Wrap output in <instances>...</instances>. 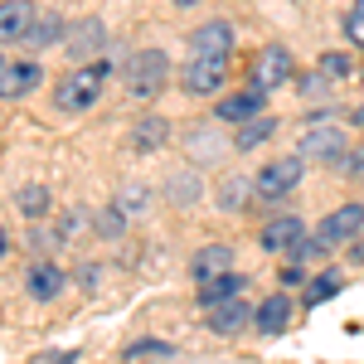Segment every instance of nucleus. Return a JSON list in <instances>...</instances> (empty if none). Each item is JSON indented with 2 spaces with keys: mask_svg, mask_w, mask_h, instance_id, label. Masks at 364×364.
Segmentation results:
<instances>
[{
  "mask_svg": "<svg viewBox=\"0 0 364 364\" xmlns=\"http://www.w3.org/2000/svg\"><path fill=\"white\" fill-rule=\"evenodd\" d=\"M112 78V58H97V63H83V68H73V73H63V83H58L54 102L63 112H87L97 97H102V87Z\"/></svg>",
  "mask_w": 364,
  "mask_h": 364,
  "instance_id": "1",
  "label": "nucleus"
},
{
  "mask_svg": "<svg viewBox=\"0 0 364 364\" xmlns=\"http://www.w3.org/2000/svg\"><path fill=\"white\" fill-rule=\"evenodd\" d=\"M166 78H170V58L161 54V49H146V54H136L127 63V92H132L136 102L156 97V92L166 87Z\"/></svg>",
  "mask_w": 364,
  "mask_h": 364,
  "instance_id": "2",
  "label": "nucleus"
},
{
  "mask_svg": "<svg viewBox=\"0 0 364 364\" xmlns=\"http://www.w3.org/2000/svg\"><path fill=\"white\" fill-rule=\"evenodd\" d=\"M63 49H68V58H73L78 68H83V63H97V54H107V25H102L97 15H83L78 25H68Z\"/></svg>",
  "mask_w": 364,
  "mask_h": 364,
  "instance_id": "3",
  "label": "nucleus"
},
{
  "mask_svg": "<svg viewBox=\"0 0 364 364\" xmlns=\"http://www.w3.org/2000/svg\"><path fill=\"white\" fill-rule=\"evenodd\" d=\"M301 175H306V161H301V156H282V161H272V166L257 170L252 190H257L262 199H277V195H287V190H296Z\"/></svg>",
  "mask_w": 364,
  "mask_h": 364,
  "instance_id": "4",
  "label": "nucleus"
},
{
  "mask_svg": "<svg viewBox=\"0 0 364 364\" xmlns=\"http://www.w3.org/2000/svg\"><path fill=\"white\" fill-rule=\"evenodd\" d=\"M360 228H364V204H340L336 214H326V224L316 228V243H321V248H340V243H350Z\"/></svg>",
  "mask_w": 364,
  "mask_h": 364,
  "instance_id": "5",
  "label": "nucleus"
},
{
  "mask_svg": "<svg viewBox=\"0 0 364 364\" xmlns=\"http://www.w3.org/2000/svg\"><path fill=\"white\" fill-rule=\"evenodd\" d=\"M296 156L301 161H336L340 166V156H345V132L340 127H311L306 136H301V146H296Z\"/></svg>",
  "mask_w": 364,
  "mask_h": 364,
  "instance_id": "6",
  "label": "nucleus"
},
{
  "mask_svg": "<svg viewBox=\"0 0 364 364\" xmlns=\"http://www.w3.org/2000/svg\"><path fill=\"white\" fill-rule=\"evenodd\" d=\"M287 78H291V54H287L282 44H272V49H262V54L252 58V87L272 92V87H282Z\"/></svg>",
  "mask_w": 364,
  "mask_h": 364,
  "instance_id": "7",
  "label": "nucleus"
},
{
  "mask_svg": "<svg viewBox=\"0 0 364 364\" xmlns=\"http://www.w3.org/2000/svg\"><path fill=\"white\" fill-rule=\"evenodd\" d=\"M39 83H44V68H39L34 58H15V63H5V73H0V97H5V102L29 97Z\"/></svg>",
  "mask_w": 364,
  "mask_h": 364,
  "instance_id": "8",
  "label": "nucleus"
},
{
  "mask_svg": "<svg viewBox=\"0 0 364 364\" xmlns=\"http://www.w3.org/2000/svg\"><path fill=\"white\" fill-rule=\"evenodd\" d=\"M228 49H233V25H224V20H209L190 34V54L195 58H228Z\"/></svg>",
  "mask_w": 364,
  "mask_h": 364,
  "instance_id": "9",
  "label": "nucleus"
},
{
  "mask_svg": "<svg viewBox=\"0 0 364 364\" xmlns=\"http://www.w3.org/2000/svg\"><path fill=\"white\" fill-rule=\"evenodd\" d=\"M224 78H228V58H190V68H185V87H190L195 97L219 92Z\"/></svg>",
  "mask_w": 364,
  "mask_h": 364,
  "instance_id": "10",
  "label": "nucleus"
},
{
  "mask_svg": "<svg viewBox=\"0 0 364 364\" xmlns=\"http://www.w3.org/2000/svg\"><path fill=\"white\" fill-rule=\"evenodd\" d=\"M34 20H39V10H34L29 0H0V44L25 39Z\"/></svg>",
  "mask_w": 364,
  "mask_h": 364,
  "instance_id": "11",
  "label": "nucleus"
},
{
  "mask_svg": "<svg viewBox=\"0 0 364 364\" xmlns=\"http://www.w3.org/2000/svg\"><path fill=\"white\" fill-rule=\"evenodd\" d=\"M190 272H195L199 287L214 282V277H224V272H233V248H224V243H204V248L190 257Z\"/></svg>",
  "mask_w": 364,
  "mask_h": 364,
  "instance_id": "12",
  "label": "nucleus"
},
{
  "mask_svg": "<svg viewBox=\"0 0 364 364\" xmlns=\"http://www.w3.org/2000/svg\"><path fill=\"white\" fill-rule=\"evenodd\" d=\"M301 238H306L301 219L296 214H282V219H272V224L262 228V252H291Z\"/></svg>",
  "mask_w": 364,
  "mask_h": 364,
  "instance_id": "13",
  "label": "nucleus"
},
{
  "mask_svg": "<svg viewBox=\"0 0 364 364\" xmlns=\"http://www.w3.org/2000/svg\"><path fill=\"white\" fill-rule=\"evenodd\" d=\"M63 287H68V277L58 272L54 262H34V267L25 272V291L34 296V301H54Z\"/></svg>",
  "mask_w": 364,
  "mask_h": 364,
  "instance_id": "14",
  "label": "nucleus"
},
{
  "mask_svg": "<svg viewBox=\"0 0 364 364\" xmlns=\"http://www.w3.org/2000/svg\"><path fill=\"white\" fill-rule=\"evenodd\" d=\"M63 34H68V25L58 20L54 10H39V20H34V25H29V34H25V49H29V54H44L49 44H58V39H63Z\"/></svg>",
  "mask_w": 364,
  "mask_h": 364,
  "instance_id": "15",
  "label": "nucleus"
},
{
  "mask_svg": "<svg viewBox=\"0 0 364 364\" xmlns=\"http://www.w3.org/2000/svg\"><path fill=\"white\" fill-rule=\"evenodd\" d=\"M262 102H267V92L262 87H248V92H233L219 102V122H252V117L262 112Z\"/></svg>",
  "mask_w": 364,
  "mask_h": 364,
  "instance_id": "16",
  "label": "nucleus"
},
{
  "mask_svg": "<svg viewBox=\"0 0 364 364\" xmlns=\"http://www.w3.org/2000/svg\"><path fill=\"white\" fill-rule=\"evenodd\" d=\"M248 321H252V311L243 306L238 296H233V301H224V306H214V311H209V331H214V336H238V331H243Z\"/></svg>",
  "mask_w": 364,
  "mask_h": 364,
  "instance_id": "17",
  "label": "nucleus"
},
{
  "mask_svg": "<svg viewBox=\"0 0 364 364\" xmlns=\"http://www.w3.org/2000/svg\"><path fill=\"white\" fill-rule=\"evenodd\" d=\"M243 287H248V282L238 277V272H224V277H214V282H204V287H199V306H209V311L224 306V301H233Z\"/></svg>",
  "mask_w": 364,
  "mask_h": 364,
  "instance_id": "18",
  "label": "nucleus"
},
{
  "mask_svg": "<svg viewBox=\"0 0 364 364\" xmlns=\"http://www.w3.org/2000/svg\"><path fill=\"white\" fill-rule=\"evenodd\" d=\"M252 321H257L262 336H277V331H287V321H291V301L287 296H267L262 306L252 311Z\"/></svg>",
  "mask_w": 364,
  "mask_h": 364,
  "instance_id": "19",
  "label": "nucleus"
},
{
  "mask_svg": "<svg viewBox=\"0 0 364 364\" xmlns=\"http://www.w3.org/2000/svg\"><path fill=\"white\" fill-rule=\"evenodd\" d=\"M166 136H170V122H166V117H146V122L132 127V146H136V151H161Z\"/></svg>",
  "mask_w": 364,
  "mask_h": 364,
  "instance_id": "20",
  "label": "nucleus"
},
{
  "mask_svg": "<svg viewBox=\"0 0 364 364\" xmlns=\"http://www.w3.org/2000/svg\"><path fill=\"white\" fill-rule=\"evenodd\" d=\"M272 132H277V117H267V112H262V117H252V122H243V132L233 136V146H238V151H252L257 141H267Z\"/></svg>",
  "mask_w": 364,
  "mask_h": 364,
  "instance_id": "21",
  "label": "nucleus"
},
{
  "mask_svg": "<svg viewBox=\"0 0 364 364\" xmlns=\"http://www.w3.org/2000/svg\"><path fill=\"white\" fill-rule=\"evenodd\" d=\"M15 204H20L25 219H44V214H49V190H44V185H25V190L15 195Z\"/></svg>",
  "mask_w": 364,
  "mask_h": 364,
  "instance_id": "22",
  "label": "nucleus"
},
{
  "mask_svg": "<svg viewBox=\"0 0 364 364\" xmlns=\"http://www.w3.org/2000/svg\"><path fill=\"white\" fill-rule=\"evenodd\" d=\"M340 287H345V282H340V272H321V277L311 282V291H306V306H321V301H331Z\"/></svg>",
  "mask_w": 364,
  "mask_h": 364,
  "instance_id": "23",
  "label": "nucleus"
},
{
  "mask_svg": "<svg viewBox=\"0 0 364 364\" xmlns=\"http://www.w3.org/2000/svg\"><path fill=\"white\" fill-rule=\"evenodd\" d=\"M345 39H350L355 49H364V0H355L350 15H345Z\"/></svg>",
  "mask_w": 364,
  "mask_h": 364,
  "instance_id": "24",
  "label": "nucleus"
},
{
  "mask_svg": "<svg viewBox=\"0 0 364 364\" xmlns=\"http://www.w3.org/2000/svg\"><path fill=\"white\" fill-rule=\"evenodd\" d=\"M122 224H127V214H122V209H102V214H97V233H102V238H117V233H122Z\"/></svg>",
  "mask_w": 364,
  "mask_h": 364,
  "instance_id": "25",
  "label": "nucleus"
},
{
  "mask_svg": "<svg viewBox=\"0 0 364 364\" xmlns=\"http://www.w3.org/2000/svg\"><path fill=\"white\" fill-rule=\"evenodd\" d=\"M151 355H175V350L161 345V340H136V345L127 350V360H151Z\"/></svg>",
  "mask_w": 364,
  "mask_h": 364,
  "instance_id": "26",
  "label": "nucleus"
},
{
  "mask_svg": "<svg viewBox=\"0 0 364 364\" xmlns=\"http://www.w3.org/2000/svg\"><path fill=\"white\" fill-rule=\"evenodd\" d=\"M350 73V58L345 54H326L321 58V78H345Z\"/></svg>",
  "mask_w": 364,
  "mask_h": 364,
  "instance_id": "27",
  "label": "nucleus"
},
{
  "mask_svg": "<svg viewBox=\"0 0 364 364\" xmlns=\"http://www.w3.org/2000/svg\"><path fill=\"white\" fill-rule=\"evenodd\" d=\"M34 364H78V350H44L34 355Z\"/></svg>",
  "mask_w": 364,
  "mask_h": 364,
  "instance_id": "28",
  "label": "nucleus"
},
{
  "mask_svg": "<svg viewBox=\"0 0 364 364\" xmlns=\"http://www.w3.org/2000/svg\"><path fill=\"white\" fill-rule=\"evenodd\" d=\"M243 195H248V185H243V180H233V185H228L224 195H219V204H228V209H238V204H243Z\"/></svg>",
  "mask_w": 364,
  "mask_h": 364,
  "instance_id": "29",
  "label": "nucleus"
},
{
  "mask_svg": "<svg viewBox=\"0 0 364 364\" xmlns=\"http://www.w3.org/2000/svg\"><path fill=\"white\" fill-rule=\"evenodd\" d=\"M141 204H146V195H141V190H127L117 209H122V214H141Z\"/></svg>",
  "mask_w": 364,
  "mask_h": 364,
  "instance_id": "30",
  "label": "nucleus"
},
{
  "mask_svg": "<svg viewBox=\"0 0 364 364\" xmlns=\"http://www.w3.org/2000/svg\"><path fill=\"white\" fill-rule=\"evenodd\" d=\"M340 170L360 180V175H364V151H355V156H340Z\"/></svg>",
  "mask_w": 364,
  "mask_h": 364,
  "instance_id": "31",
  "label": "nucleus"
},
{
  "mask_svg": "<svg viewBox=\"0 0 364 364\" xmlns=\"http://www.w3.org/2000/svg\"><path fill=\"white\" fill-rule=\"evenodd\" d=\"M301 97H326V83H321V78H306V92H301Z\"/></svg>",
  "mask_w": 364,
  "mask_h": 364,
  "instance_id": "32",
  "label": "nucleus"
},
{
  "mask_svg": "<svg viewBox=\"0 0 364 364\" xmlns=\"http://www.w3.org/2000/svg\"><path fill=\"white\" fill-rule=\"evenodd\" d=\"M5 252H10V233H5V224H0V262H5Z\"/></svg>",
  "mask_w": 364,
  "mask_h": 364,
  "instance_id": "33",
  "label": "nucleus"
},
{
  "mask_svg": "<svg viewBox=\"0 0 364 364\" xmlns=\"http://www.w3.org/2000/svg\"><path fill=\"white\" fill-rule=\"evenodd\" d=\"M5 63H10V58H5V54H0V73H5Z\"/></svg>",
  "mask_w": 364,
  "mask_h": 364,
  "instance_id": "34",
  "label": "nucleus"
},
{
  "mask_svg": "<svg viewBox=\"0 0 364 364\" xmlns=\"http://www.w3.org/2000/svg\"><path fill=\"white\" fill-rule=\"evenodd\" d=\"M355 122H364V107H360V112H355Z\"/></svg>",
  "mask_w": 364,
  "mask_h": 364,
  "instance_id": "35",
  "label": "nucleus"
},
{
  "mask_svg": "<svg viewBox=\"0 0 364 364\" xmlns=\"http://www.w3.org/2000/svg\"><path fill=\"white\" fill-rule=\"evenodd\" d=\"M175 5H195V0H175Z\"/></svg>",
  "mask_w": 364,
  "mask_h": 364,
  "instance_id": "36",
  "label": "nucleus"
}]
</instances>
